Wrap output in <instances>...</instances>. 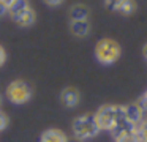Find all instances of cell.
Masks as SVG:
<instances>
[{"mask_svg": "<svg viewBox=\"0 0 147 142\" xmlns=\"http://www.w3.org/2000/svg\"><path fill=\"white\" fill-rule=\"evenodd\" d=\"M7 125H8V117L5 114H0V131L7 128Z\"/></svg>", "mask_w": 147, "mask_h": 142, "instance_id": "obj_15", "label": "cell"}, {"mask_svg": "<svg viewBox=\"0 0 147 142\" xmlns=\"http://www.w3.org/2000/svg\"><path fill=\"white\" fill-rule=\"evenodd\" d=\"M114 139H115V142H139L138 141L136 129L128 126V125H122L120 128L115 129Z\"/></svg>", "mask_w": 147, "mask_h": 142, "instance_id": "obj_7", "label": "cell"}, {"mask_svg": "<svg viewBox=\"0 0 147 142\" xmlns=\"http://www.w3.org/2000/svg\"><path fill=\"white\" fill-rule=\"evenodd\" d=\"M45 3L49 6H59V5L63 3V0H45Z\"/></svg>", "mask_w": 147, "mask_h": 142, "instance_id": "obj_17", "label": "cell"}, {"mask_svg": "<svg viewBox=\"0 0 147 142\" xmlns=\"http://www.w3.org/2000/svg\"><path fill=\"white\" fill-rule=\"evenodd\" d=\"M134 129H136V134H138V141L147 142V118H144Z\"/></svg>", "mask_w": 147, "mask_h": 142, "instance_id": "obj_13", "label": "cell"}, {"mask_svg": "<svg viewBox=\"0 0 147 142\" xmlns=\"http://www.w3.org/2000/svg\"><path fill=\"white\" fill-rule=\"evenodd\" d=\"M0 103H2V96H0Z\"/></svg>", "mask_w": 147, "mask_h": 142, "instance_id": "obj_23", "label": "cell"}, {"mask_svg": "<svg viewBox=\"0 0 147 142\" xmlns=\"http://www.w3.org/2000/svg\"><path fill=\"white\" fill-rule=\"evenodd\" d=\"M5 96H7V100L11 104L22 106V104L29 103L32 100L33 90L29 82L22 81V79H18V81H13L8 84L7 90H5Z\"/></svg>", "mask_w": 147, "mask_h": 142, "instance_id": "obj_3", "label": "cell"}, {"mask_svg": "<svg viewBox=\"0 0 147 142\" xmlns=\"http://www.w3.org/2000/svg\"><path fill=\"white\" fill-rule=\"evenodd\" d=\"M70 32L76 38H86L90 33L89 21H70Z\"/></svg>", "mask_w": 147, "mask_h": 142, "instance_id": "obj_10", "label": "cell"}, {"mask_svg": "<svg viewBox=\"0 0 147 142\" xmlns=\"http://www.w3.org/2000/svg\"><path fill=\"white\" fill-rule=\"evenodd\" d=\"M142 55H144V59L147 60V44H144V47H142Z\"/></svg>", "mask_w": 147, "mask_h": 142, "instance_id": "obj_21", "label": "cell"}, {"mask_svg": "<svg viewBox=\"0 0 147 142\" xmlns=\"http://www.w3.org/2000/svg\"><path fill=\"white\" fill-rule=\"evenodd\" d=\"M79 101H81V93H79L78 88L67 87L60 92V103L63 104L65 107H68V109L76 107L78 104H79Z\"/></svg>", "mask_w": 147, "mask_h": 142, "instance_id": "obj_5", "label": "cell"}, {"mask_svg": "<svg viewBox=\"0 0 147 142\" xmlns=\"http://www.w3.org/2000/svg\"><path fill=\"white\" fill-rule=\"evenodd\" d=\"M68 142H82V141H79V139H71L70 141V139H68Z\"/></svg>", "mask_w": 147, "mask_h": 142, "instance_id": "obj_22", "label": "cell"}, {"mask_svg": "<svg viewBox=\"0 0 147 142\" xmlns=\"http://www.w3.org/2000/svg\"><path fill=\"white\" fill-rule=\"evenodd\" d=\"M5 62H7V52H5V49L2 47V44H0V66L3 65Z\"/></svg>", "mask_w": 147, "mask_h": 142, "instance_id": "obj_16", "label": "cell"}, {"mask_svg": "<svg viewBox=\"0 0 147 142\" xmlns=\"http://www.w3.org/2000/svg\"><path fill=\"white\" fill-rule=\"evenodd\" d=\"M139 103H141V106H142V109H144V110H146V112H147V92H146V93H144L142 100H141Z\"/></svg>", "mask_w": 147, "mask_h": 142, "instance_id": "obj_18", "label": "cell"}, {"mask_svg": "<svg viewBox=\"0 0 147 142\" xmlns=\"http://www.w3.org/2000/svg\"><path fill=\"white\" fill-rule=\"evenodd\" d=\"M134 8H136V5H134L133 0H125V2H122L120 5L117 6L115 11H119V13H122V14L128 16V14H131V13L134 11Z\"/></svg>", "mask_w": 147, "mask_h": 142, "instance_id": "obj_12", "label": "cell"}, {"mask_svg": "<svg viewBox=\"0 0 147 142\" xmlns=\"http://www.w3.org/2000/svg\"><path fill=\"white\" fill-rule=\"evenodd\" d=\"M27 6H29V2H27V0H14V2L8 6V14L13 17L14 14H18V13L22 11V9L27 8Z\"/></svg>", "mask_w": 147, "mask_h": 142, "instance_id": "obj_11", "label": "cell"}, {"mask_svg": "<svg viewBox=\"0 0 147 142\" xmlns=\"http://www.w3.org/2000/svg\"><path fill=\"white\" fill-rule=\"evenodd\" d=\"M71 129H73V136L74 139H79V141H87V139H92L98 134V128H96L95 122H93L92 115H81L78 118L73 120V125H71Z\"/></svg>", "mask_w": 147, "mask_h": 142, "instance_id": "obj_4", "label": "cell"}, {"mask_svg": "<svg viewBox=\"0 0 147 142\" xmlns=\"http://www.w3.org/2000/svg\"><path fill=\"white\" fill-rule=\"evenodd\" d=\"M40 142H68V137L62 129L57 128H49L41 133Z\"/></svg>", "mask_w": 147, "mask_h": 142, "instance_id": "obj_8", "label": "cell"}, {"mask_svg": "<svg viewBox=\"0 0 147 142\" xmlns=\"http://www.w3.org/2000/svg\"><path fill=\"white\" fill-rule=\"evenodd\" d=\"M35 19H36L35 9H33L30 5L27 6V8H24L22 11H19L18 14L13 16V21L16 22L19 27H30V25H33Z\"/></svg>", "mask_w": 147, "mask_h": 142, "instance_id": "obj_6", "label": "cell"}, {"mask_svg": "<svg viewBox=\"0 0 147 142\" xmlns=\"http://www.w3.org/2000/svg\"><path fill=\"white\" fill-rule=\"evenodd\" d=\"M93 122H95L98 131H111L114 133L117 128H120L123 123L122 117V107L114 104H105L93 114Z\"/></svg>", "mask_w": 147, "mask_h": 142, "instance_id": "obj_1", "label": "cell"}, {"mask_svg": "<svg viewBox=\"0 0 147 142\" xmlns=\"http://www.w3.org/2000/svg\"><path fill=\"white\" fill-rule=\"evenodd\" d=\"M7 13H8V8H7V6H5L3 3H2V2H0V16L7 14Z\"/></svg>", "mask_w": 147, "mask_h": 142, "instance_id": "obj_19", "label": "cell"}, {"mask_svg": "<svg viewBox=\"0 0 147 142\" xmlns=\"http://www.w3.org/2000/svg\"><path fill=\"white\" fill-rule=\"evenodd\" d=\"M122 2H125V0H105V5L108 6V8H111V9H117V6L120 5Z\"/></svg>", "mask_w": 147, "mask_h": 142, "instance_id": "obj_14", "label": "cell"}, {"mask_svg": "<svg viewBox=\"0 0 147 142\" xmlns=\"http://www.w3.org/2000/svg\"><path fill=\"white\" fill-rule=\"evenodd\" d=\"M0 2H2V3H3V5H5V6H7V8H8V6H10L11 3L14 2V0H0Z\"/></svg>", "mask_w": 147, "mask_h": 142, "instance_id": "obj_20", "label": "cell"}, {"mask_svg": "<svg viewBox=\"0 0 147 142\" xmlns=\"http://www.w3.org/2000/svg\"><path fill=\"white\" fill-rule=\"evenodd\" d=\"M122 55V47L112 38H101L95 46V59L101 65H112Z\"/></svg>", "mask_w": 147, "mask_h": 142, "instance_id": "obj_2", "label": "cell"}, {"mask_svg": "<svg viewBox=\"0 0 147 142\" xmlns=\"http://www.w3.org/2000/svg\"><path fill=\"white\" fill-rule=\"evenodd\" d=\"M68 14H70L71 21H89L90 9H89V6L84 5V3H74L70 8Z\"/></svg>", "mask_w": 147, "mask_h": 142, "instance_id": "obj_9", "label": "cell"}]
</instances>
